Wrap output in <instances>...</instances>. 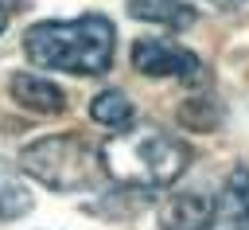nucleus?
Returning <instances> with one entry per match:
<instances>
[{"label": "nucleus", "instance_id": "7", "mask_svg": "<svg viewBox=\"0 0 249 230\" xmlns=\"http://www.w3.org/2000/svg\"><path fill=\"white\" fill-rule=\"evenodd\" d=\"M210 222V203L202 195H171L160 207V230H206Z\"/></svg>", "mask_w": 249, "mask_h": 230}, {"label": "nucleus", "instance_id": "2", "mask_svg": "<svg viewBox=\"0 0 249 230\" xmlns=\"http://www.w3.org/2000/svg\"><path fill=\"white\" fill-rule=\"evenodd\" d=\"M113 23L97 12L74 16V19H43L27 27L23 55L31 66L43 70H66V74H105L113 66Z\"/></svg>", "mask_w": 249, "mask_h": 230}, {"label": "nucleus", "instance_id": "3", "mask_svg": "<svg viewBox=\"0 0 249 230\" xmlns=\"http://www.w3.org/2000/svg\"><path fill=\"white\" fill-rule=\"evenodd\" d=\"M19 168H23V175H31L35 183H43L51 191H82V187H93L101 175L97 148L74 133L31 140L19 152Z\"/></svg>", "mask_w": 249, "mask_h": 230}, {"label": "nucleus", "instance_id": "9", "mask_svg": "<svg viewBox=\"0 0 249 230\" xmlns=\"http://www.w3.org/2000/svg\"><path fill=\"white\" fill-rule=\"evenodd\" d=\"M31 211V187L0 160V222H16Z\"/></svg>", "mask_w": 249, "mask_h": 230}, {"label": "nucleus", "instance_id": "5", "mask_svg": "<svg viewBox=\"0 0 249 230\" xmlns=\"http://www.w3.org/2000/svg\"><path fill=\"white\" fill-rule=\"evenodd\" d=\"M206 230H249V168H233L210 203Z\"/></svg>", "mask_w": 249, "mask_h": 230}, {"label": "nucleus", "instance_id": "8", "mask_svg": "<svg viewBox=\"0 0 249 230\" xmlns=\"http://www.w3.org/2000/svg\"><path fill=\"white\" fill-rule=\"evenodd\" d=\"M128 16L132 19H144V23H160V27H171V31H183L198 19V12L183 0H128Z\"/></svg>", "mask_w": 249, "mask_h": 230}, {"label": "nucleus", "instance_id": "4", "mask_svg": "<svg viewBox=\"0 0 249 230\" xmlns=\"http://www.w3.org/2000/svg\"><path fill=\"white\" fill-rule=\"evenodd\" d=\"M128 58L140 74H152V78H187V82L202 78L198 55L171 39H136Z\"/></svg>", "mask_w": 249, "mask_h": 230}, {"label": "nucleus", "instance_id": "6", "mask_svg": "<svg viewBox=\"0 0 249 230\" xmlns=\"http://www.w3.org/2000/svg\"><path fill=\"white\" fill-rule=\"evenodd\" d=\"M8 90H12V101L23 105V109H31V113H62V109H66V94H62L54 82L39 78V74L16 70V74L8 78Z\"/></svg>", "mask_w": 249, "mask_h": 230}, {"label": "nucleus", "instance_id": "10", "mask_svg": "<svg viewBox=\"0 0 249 230\" xmlns=\"http://www.w3.org/2000/svg\"><path fill=\"white\" fill-rule=\"evenodd\" d=\"M89 117L97 121V125H105V129H128L132 125V117H136V109H132V101L121 94V90H105V94H97L93 101H89Z\"/></svg>", "mask_w": 249, "mask_h": 230}, {"label": "nucleus", "instance_id": "12", "mask_svg": "<svg viewBox=\"0 0 249 230\" xmlns=\"http://www.w3.org/2000/svg\"><path fill=\"white\" fill-rule=\"evenodd\" d=\"M214 8H222V12H233V8H245L249 0H210Z\"/></svg>", "mask_w": 249, "mask_h": 230}, {"label": "nucleus", "instance_id": "1", "mask_svg": "<svg viewBox=\"0 0 249 230\" xmlns=\"http://www.w3.org/2000/svg\"><path fill=\"white\" fill-rule=\"evenodd\" d=\"M97 164L101 175H109L124 191H156V187H171L187 172L191 148L167 129L132 125L97 148Z\"/></svg>", "mask_w": 249, "mask_h": 230}, {"label": "nucleus", "instance_id": "11", "mask_svg": "<svg viewBox=\"0 0 249 230\" xmlns=\"http://www.w3.org/2000/svg\"><path fill=\"white\" fill-rule=\"evenodd\" d=\"M179 121L187 125V129H214L218 125V109H214V97H191V101H183L179 105Z\"/></svg>", "mask_w": 249, "mask_h": 230}, {"label": "nucleus", "instance_id": "13", "mask_svg": "<svg viewBox=\"0 0 249 230\" xmlns=\"http://www.w3.org/2000/svg\"><path fill=\"white\" fill-rule=\"evenodd\" d=\"M4 27H8V8H4V0H0V35H4Z\"/></svg>", "mask_w": 249, "mask_h": 230}]
</instances>
